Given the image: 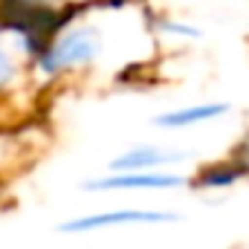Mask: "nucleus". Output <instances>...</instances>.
<instances>
[{
	"instance_id": "obj_8",
	"label": "nucleus",
	"mask_w": 249,
	"mask_h": 249,
	"mask_svg": "<svg viewBox=\"0 0 249 249\" xmlns=\"http://www.w3.org/2000/svg\"><path fill=\"white\" fill-rule=\"evenodd\" d=\"M0 29H3V23H0Z\"/></svg>"
},
{
	"instance_id": "obj_4",
	"label": "nucleus",
	"mask_w": 249,
	"mask_h": 249,
	"mask_svg": "<svg viewBox=\"0 0 249 249\" xmlns=\"http://www.w3.org/2000/svg\"><path fill=\"white\" fill-rule=\"evenodd\" d=\"M183 154H174V151H160V148H151V145H136L130 151L119 154L110 168L113 171H151V168H162V165H171V162H180Z\"/></svg>"
},
{
	"instance_id": "obj_7",
	"label": "nucleus",
	"mask_w": 249,
	"mask_h": 249,
	"mask_svg": "<svg viewBox=\"0 0 249 249\" xmlns=\"http://www.w3.org/2000/svg\"><path fill=\"white\" fill-rule=\"evenodd\" d=\"M12 72H15V67H12V61H9V55L0 50V87H3V84H9Z\"/></svg>"
},
{
	"instance_id": "obj_6",
	"label": "nucleus",
	"mask_w": 249,
	"mask_h": 249,
	"mask_svg": "<svg viewBox=\"0 0 249 249\" xmlns=\"http://www.w3.org/2000/svg\"><path fill=\"white\" fill-rule=\"evenodd\" d=\"M249 174V160H235V162H220V165H212V168H203L200 177H197V186L200 188H223L238 183L241 177Z\"/></svg>"
},
{
	"instance_id": "obj_2",
	"label": "nucleus",
	"mask_w": 249,
	"mask_h": 249,
	"mask_svg": "<svg viewBox=\"0 0 249 249\" xmlns=\"http://www.w3.org/2000/svg\"><path fill=\"white\" fill-rule=\"evenodd\" d=\"M180 214L174 212H151V209H119V212H105V214H90V217H75L67 220L64 232H96L107 226H130V223H168L177 220Z\"/></svg>"
},
{
	"instance_id": "obj_3",
	"label": "nucleus",
	"mask_w": 249,
	"mask_h": 249,
	"mask_svg": "<svg viewBox=\"0 0 249 249\" xmlns=\"http://www.w3.org/2000/svg\"><path fill=\"white\" fill-rule=\"evenodd\" d=\"M186 183V177L180 174H165V171H119V174H110V177H99V180H90L87 188L93 191H165V188H180Z\"/></svg>"
},
{
	"instance_id": "obj_5",
	"label": "nucleus",
	"mask_w": 249,
	"mask_h": 249,
	"mask_svg": "<svg viewBox=\"0 0 249 249\" xmlns=\"http://www.w3.org/2000/svg\"><path fill=\"white\" fill-rule=\"evenodd\" d=\"M229 110V105H191V107H180V110H171V113H162L157 116L154 122L160 127H188V124H200V122H209V119H217Z\"/></svg>"
},
{
	"instance_id": "obj_1",
	"label": "nucleus",
	"mask_w": 249,
	"mask_h": 249,
	"mask_svg": "<svg viewBox=\"0 0 249 249\" xmlns=\"http://www.w3.org/2000/svg\"><path fill=\"white\" fill-rule=\"evenodd\" d=\"M96 50H99V41H96L93 29H70L64 38H58L55 44L47 47V53L38 58V67L47 75H58L70 67L93 61Z\"/></svg>"
}]
</instances>
